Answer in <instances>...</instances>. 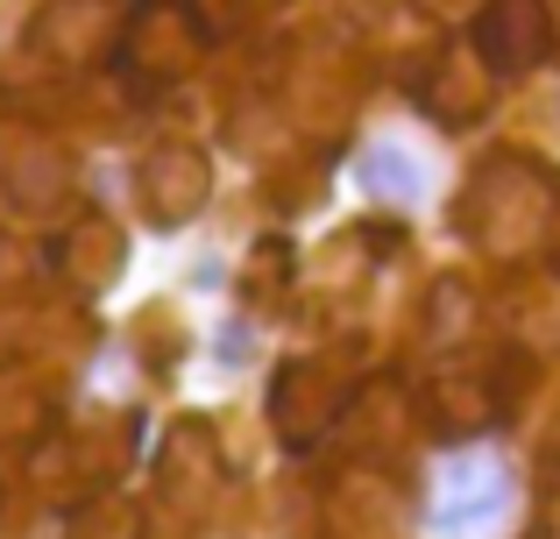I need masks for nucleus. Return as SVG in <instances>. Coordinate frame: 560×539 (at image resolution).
<instances>
[{"label": "nucleus", "mask_w": 560, "mask_h": 539, "mask_svg": "<svg viewBox=\"0 0 560 539\" xmlns=\"http://www.w3.org/2000/svg\"><path fill=\"white\" fill-rule=\"evenodd\" d=\"M468 43L490 65V79H525L553 50V14H547V0H490L468 22Z\"/></svg>", "instance_id": "1"}, {"label": "nucleus", "mask_w": 560, "mask_h": 539, "mask_svg": "<svg viewBox=\"0 0 560 539\" xmlns=\"http://www.w3.org/2000/svg\"><path fill=\"white\" fill-rule=\"evenodd\" d=\"M341 384H327V370H313V362H299V370L277 376L270 390V419L277 433H284V447H313L319 433L334 426V412H341Z\"/></svg>", "instance_id": "2"}, {"label": "nucleus", "mask_w": 560, "mask_h": 539, "mask_svg": "<svg viewBox=\"0 0 560 539\" xmlns=\"http://www.w3.org/2000/svg\"><path fill=\"white\" fill-rule=\"evenodd\" d=\"M206 156L199 150H178V142H164V150L142 164V199H150L156 221H191V213L206 207Z\"/></svg>", "instance_id": "3"}, {"label": "nucleus", "mask_w": 560, "mask_h": 539, "mask_svg": "<svg viewBox=\"0 0 560 539\" xmlns=\"http://www.w3.org/2000/svg\"><path fill=\"white\" fill-rule=\"evenodd\" d=\"M185 8L199 14L206 43H228V36H234V22H242V0H185Z\"/></svg>", "instance_id": "4"}, {"label": "nucleus", "mask_w": 560, "mask_h": 539, "mask_svg": "<svg viewBox=\"0 0 560 539\" xmlns=\"http://www.w3.org/2000/svg\"><path fill=\"white\" fill-rule=\"evenodd\" d=\"M383 156H390V150H376L370 164H362V178H370L376 192H405L411 199V192H419V171H411V164H383Z\"/></svg>", "instance_id": "5"}]
</instances>
